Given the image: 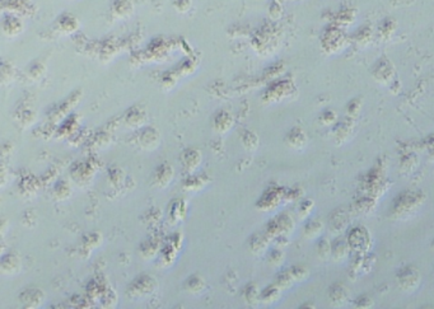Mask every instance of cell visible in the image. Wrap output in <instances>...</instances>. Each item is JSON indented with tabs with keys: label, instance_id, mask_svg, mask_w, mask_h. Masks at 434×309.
I'll list each match as a JSON object with an SVG mask.
<instances>
[{
	"label": "cell",
	"instance_id": "cell-3",
	"mask_svg": "<svg viewBox=\"0 0 434 309\" xmlns=\"http://www.w3.org/2000/svg\"><path fill=\"white\" fill-rule=\"evenodd\" d=\"M200 153L196 150V149H188V150L184 151L182 154V164L185 165V168L188 169L190 173H192V171L196 169V167L200 164Z\"/></svg>",
	"mask_w": 434,
	"mask_h": 309
},
{
	"label": "cell",
	"instance_id": "cell-1",
	"mask_svg": "<svg viewBox=\"0 0 434 309\" xmlns=\"http://www.w3.org/2000/svg\"><path fill=\"white\" fill-rule=\"evenodd\" d=\"M397 283L405 291H414L420 284V275L413 266H406L398 273Z\"/></svg>",
	"mask_w": 434,
	"mask_h": 309
},
{
	"label": "cell",
	"instance_id": "cell-8",
	"mask_svg": "<svg viewBox=\"0 0 434 309\" xmlns=\"http://www.w3.org/2000/svg\"><path fill=\"white\" fill-rule=\"evenodd\" d=\"M185 284H186V290L191 294L201 293L205 288L204 279H201V277L197 276V275H195V276L192 275V276L189 277Z\"/></svg>",
	"mask_w": 434,
	"mask_h": 309
},
{
	"label": "cell",
	"instance_id": "cell-12",
	"mask_svg": "<svg viewBox=\"0 0 434 309\" xmlns=\"http://www.w3.org/2000/svg\"><path fill=\"white\" fill-rule=\"evenodd\" d=\"M294 281L293 276L290 275V273H282L279 277H278V281H276V285L279 288H288V286L292 285V283Z\"/></svg>",
	"mask_w": 434,
	"mask_h": 309
},
{
	"label": "cell",
	"instance_id": "cell-7",
	"mask_svg": "<svg viewBox=\"0 0 434 309\" xmlns=\"http://www.w3.org/2000/svg\"><path fill=\"white\" fill-rule=\"evenodd\" d=\"M233 125V119L228 112H222L215 119V127L219 132H227Z\"/></svg>",
	"mask_w": 434,
	"mask_h": 309
},
{
	"label": "cell",
	"instance_id": "cell-4",
	"mask_svg": "<svg viewBox=\"0 0 434 309\" xmlns=\"http://www.w3.org/2000/svg\"><path fill=\"white\" fill-rule=\"evenodd\" d=\"M172 178H173V169L171 165L162 164L155 172V183L159 187H166L171 183Z\"/></svg>",
	"mask_w": 434,
	"mask_h": 309
},
{
	"label": "cell",
	"instance_id": "cell-11",
	"mask_svg": "<svg viewBox=\"0 0 434 309\" xmlns=\"http://www.w3.org/2000/svg\"><path fill=\"white\" fill-rule=\"evenodd\" d=\"M289 273L296 281H300V280L302 281V280H304L307 276H308V273H307V270L304 269V267H300V266L293 267Z\"/></svg>",
	"mask_w": 434,
	"mask_h": 309
},
{
	"label": "cell",
	"instance_id": "cell-2",
	"mask_svg": "<svg viewBox=\"0 0 434 309\" xmlns=\"http://www.w3.org/2000/svg\"><path fill=\"white\" fill-rule=\"evenodd\" d=\"M369 242L371 240H369L368 232L364 228L357 227L353 230H350V234H349L348 237V243L350 246V250L362 254V252L368 250Z\"/></svg>",
	"mask_w": 434,
	"mask_h": 309
},
{
	"label": "cell",
	"instance_id": "cell-10",
	"mask_svg": "<svg viewBox=\"0 0 434 309\" xmlns=\"http://www.w3.org/2000/svg\"><path fill=\"white\" fill-rule=\"evenodd\" d=\"M330 298H331L332 302L336 303V304H342V303L348 299V290L345 289V286L335 285L331 289Z\"/></svg>",
	"mask_w": 434,
	"mask_h": 309
},
{
	"label": "cell",
	"instance_id": "cell-13",
	"mask_svg": "<svg viewBox=\"0 0 434 309\" xmlns=\"http://www.w3.org/2000/svg\"><path fill=\"white\" fill-rule=\"evenodd\" d=\"M283 258L284 256L280 251H274V252H271V254H270L269 261L271 263H274V265H280L282 261H283Z\"/></svg>",
	"mask_w": 434,
	"mask_h": 309
},
{
	"label": "cell",
	"instance_id": "cell-9",
	"mask_svg": "<svg viewBox=\"0 0 434 309\" xmlns=\"http://www.w3.org/2000/svg\"><path fill=\"white\" fill-rule=\"evenodd\" d=\"M260 296H261V300H263V302L269 303V304L276 302V300L279 299V296H280L279 286L276 285V284L273 286H269V288H266V289L264 290L263 293L260 294Z\"/></svg>",
	"mask_w": 434,
	"mask_h": 309
},
{
	"label": "cell",
	"instance_id": "cell-6",
	"mask_svg": "<svg viewBox=\"0 0 434 309\" xmlns=\"http://www.w3.org/2000/svg\"><path fill=\"white\" fill-rule=\"evenodd\" d=\"M154 286H155V281L154 279H151V277L147 276L145 277V281H144V285H139V281L138 280H135L134 283H132L130 288L134 289L135 294H132L134 296L136 295H142V289L144 291V295H148V293H151V290H154Z\"/></svg>",
	"mask_w": 434,
	"mask_h": 309
},
{
	"label": "cell",
	"instance_id": "cell-5",
	"mask_svg": "<svg viewBox=\"0 0 434 309\" xmlns=\"http://www.w3.org/2000/svg\"><path fill=\"white\" fill-rule=\"evenodd\" d=\"M350 250V246H349L348 242H344L341 239H338L335 243L331 246V254L334 257L335 261L344 260L346 256H348V252Z\"/></svg>",
	"mask_w": 434,
	"mask_h": 309
}]
</instances>
